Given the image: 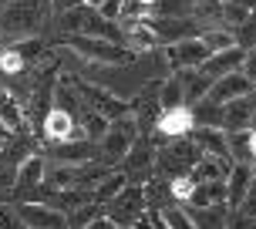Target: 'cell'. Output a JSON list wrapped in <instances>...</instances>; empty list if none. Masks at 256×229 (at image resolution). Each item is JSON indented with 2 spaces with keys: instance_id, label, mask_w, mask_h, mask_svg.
<instances>
[{
  "instance_id": "obj_12",
  "label": "cell",
  "mask_w": 256,
  "mask_h": 229,
  "mask_svg": "<svg viewBox=\"0 0 256 229\" xmlns=\"http://www.w3.org/2000/svg\"><path fill=\"white\" fill-rule=\"evenodd\" d=\"M125 166H128V172H125V178L132 182H145V178L155 172V152H152V145L148 142H135L132 148H128V155H125Z\"/></svg>"
},
{
  "instance_id": "obj_50",
  "label": "cell",
  "mask_w": 256,
  "mask_h": 229,
  "mask_svg": "<svg viewBox=\"0 0 256 229\" xmlns=\"http://www.w3.org/2000/svg\"><path fill=\"white\" fill-rule=\"evenodd\" d=\"M253 172H256V158H253Z\"/></svg>"
},
{
  "instance_id": "obj_1",
  "label": "cell",
  "mask_w": 256,
  "mask_h": 229,
  "mask_svg": "<svg viewBox=\"0 0 256 229\" xmlns=\"http://www.w3.org/2000/svg\"><path fill=\"white\" fill-rule=\"evenodd\" d=\"M64 51H74L81 61L94 64V68H128L135 61V54L125 44H112V40H98V38H64Z\"/></svg>"
},
{
  "instance_id": "obj_48",
  "label": "cell",
  "mask_w": 256,
  "mask_h": 229,
  "mask_svg": "<svg viewBox=\"0 0 256 229\" xmlns=\"http://www.w3.org/2000/svg\"><path fill=\"white\" fill-rule=\"evenodd\" d=\"M81 4H91V7H98V4H102V0H81Z\"/></svg>"
},
{
  "instance_id": "obj_31",
  "label": "cell",
  "mask_w": 256,
  "mask_h": 229,
  "mask_svg": "<svg viewBox=\"0 0 256 229\" xmlns=\"http://www.w3.org/2000/svg\"><path fill=\"white\" fill-rule=\"evenodd\" d=\"M199 40L209 48V54L232 51V48H236V38H232V30H226V27H209V30L199 34Z\"/></svg>"
},
{
  "instance_id": "obj_32",
  "label": "cell",
  "mask_w": 256,
  "mask_h": 229,
  "mask_svg": "<svg viewBox=\"0 0 256 229\" xmlns=\"http://www.w3.org/2000/svg\"><path fill=\"white\" fill-rule=\"evenodd\" d=\"M78 125H81V132H84L88 142H102L112 122H104L102 114H94V112H81V122H78Z\"/></svg>"
},
{
  "instance_id": "obj_38",
  "label": "cell",
  "mask_w": 256,
  "mask_h": 229,
  "mask_svg": "<svg viewBox=\"0 0 256 229\" xmlns=\"http://www.w3.org/2000/svg\"><path fill=\"white\" fill-rule=\"evenodd\" d=\"M192 189H196V186L189 182V176L172 178V186H168V192H172L176 199H182V202H189V199H192Z\"/></svg>"
},
{
  "instance_id": "obj_23",
  "label": "cell",
  "mask_w": 256,
  "mask_h": 229,
  "mask_svg": "<svg viewBox=\"0 0 256 229\" xmlns=\"http://www.w3.org/2000/svg\"><path fill=\"white\" fill-rule=\"evenodd\" d=\"M0 128L4 132H20L24 128V108L10 91L0 88Z\"/></svg>"
},
{
  "instance_id": "obj_21",
  "label": "cell",
  "mask_w": 256,
  "mask_h": 229,
  "mask_svg": "<svg viewBox=\"0 0 256 229\" xmlns=\"http://www.w3.org/2000/svg\"><path fill=\"white\" fill-rule=\"evenodd\" d=\"M250 122H253V108L246 98L222 108V132H250Z\"/></svg>"
},
{
  "instance_id": "obj_6",
  "label": "cell",
  "mask_w": 256,
  "mask_h": 229,
  "mask_svg": "<svg viewBox=\"0 0 256 229\" xmlns=\"http://www.w3.org/2000/svg\"><path fill=\"white\" fill-rule=\"evenodd\" d=\"M44 176H48V158H44V155H27L24 162L17 166L14 189H10L14 196H17V202H38Z\"/></svg>"
},
{
  "instance_id": "obj_47",
  "label": "cell",
  "mask_w": 256,
  "mask_h": 229,
  "mask_svg": "<svg viewBox=\"0 0 256 229\" xmlns=\"http://www.w3.org/2000/svg\"><path fill=\"white\" fill-rule=\"evenodd\" d=\"M250 152H253V158H256V132L250 128Z\"/></svg>"
},
{
  "instance_id": "obj_9",
  "label": "cell",
  "mask_w": 256,
  "mask_h": 229,
  "mask_svg": "<svg viewBox=\"0 0 256 229\" xmlns=\"http://www.w3.org/2000/svg\"><path fill=\"white\" fill-rule=\"evenodd\" d=\"M148 27L155 30L158 44H179V40H189V38H199L196 30L199 24L192 17H148Z\"/></svg>"
},
{
  "instance_id": "obj_18",
  "label": "cell",
  "mask_w": 256,
  "mask_h": 229,
  "mask_svg": "<svg viewBox=\"0 0 256 229\" xmlns=\"http://www.w3.org/2000/svg\"><path fill=\"white\" fill-rule=\"evenodd\" d=\"M230 168H232L230 158H209V155H202V158L192 166L189 182H192V186H202V182H222V178L230 176Z\"/></svg>"
},
{
  "instance_id": "obj_42",
  "label": "cell",
  "mask_w": 256,
  "mask_h": 229,
  "mask_svg": "<svg viewBox=\"0 0 256 229\" xmlns=\"http://www.w3.org/2000/svg\"><path fill=\"white\" fill-rule=\"evenodd\" d=\"M118 4H122V0H102L94 10L102 14L104 20H112V24H115V20H118Z\"/></svg>"
},
{
  "instance_id": "obj_13",
  "label": "cell",
  "mask_w": 256,
  "mask_h": 229,
  "mask_svg": "<svg viewBox=\"0 0 256 229\" xmlns=\"http://www.w3.org/2000/svg\"><path fill=\"white\" fill-rule=\"evenodd\" d=\"M189 138H192V145L199 148V155H209V158H230L226 132H222V128H192ZM230 162H232V158H230Z\"/></svg>"
},
{
  "instance_id": "obj_16",
  "label": "cell",
  "mask_w": 256,
  "mask_h": 229,
  "mask_svg": "<svg viewBox=\"0 0 256 229\" xmlns=\"http://www.w3.org/2000/svg\"><path fill=\"white\" fill-rule=\"evenodd\" d=\"M155 132L162 142H172V138H186L192 132V114L189 108H176V112H162L158 122H155Z\"/></svg>"
},
{
  "instance_id": "obj_30",
  "label": "cell",
  "mask_w": 256,
  "mask_h": 229,
  "mask_svg": "<svg viewBox=\"0 0 256 229\" xmlns=\"http://www.w3.org/2000/svg\"><path fill=\"white\" fill-rule=\"evenodd\" d=\"M155 4L148 0H122L118 4V20L115 24H135V20H145V17H152Z\"/></svg>"
},
{
  "instance_id": "obj_24",
  "label": "cell",
  "mask_w": 256,
  "mask_h": 229,
  "mask_svg": "<svg viewBox=\"0 0 256 229\" xmlns=\"http://www.w3.org/2000/svg\"><path fill=\"white\" fill-rule=\"evenodd\" d=\"M125 186H128L125 172H108V176H104L102 182L91 189V202H94V206H108V202L118 196V192L125 189Z\"/></svg>"
},
{
  "instance_id": "obj_44",
  "label": "cell",
  "mask_w": 256,
  "mask_h": 229,
  "mask_svg": "<svg viewBox=\"0 0 256 229\" xmlns=\"http://www.w3.org/2000/svg\"><path fill=\"white\" fill-rule=\"evenodd\" d=\"M81 0H51V7H54V14L61 17V14H68V10H74Z\"/></svg>"
},
{
  "instance_id": "obj_27",
  "label": "cell",
  "mask_w": 256,
  "mask_h": 229,
  "mask_svg": "<svg viewBox=\"0 0 256 229\" xmlns=\"http://www.w3.org/2000/svg\"><path fill=\"white\" fill-rule=\"evenodd\" d=\"M226 148H230L232 166H253V152H250V132H226Z\"/></svg>"
},
{
  "instance_id": "obj_49",
  "label": "cell",
  "mask_w": 256,
  "mask_h": 229,
  "mask_svg": "<svg viewBox=\"0 0 256 229\" xmlns=\"http://www.w3.org/2000/svg\"><path fill=\"white\" fill-rule=\"evenodd\" d=\"M4 135H7V132H4V128H0V145H4Z\"/></svg>"
},
{
  "instance_id": "obj_36",
  "label": "cell",
  "mask_w": 256,
  "mask_h": 229,
  "mask_svg": "<svg viewBox=\"0 0 256 229\" xmlns=\"http://www.w3.org/2000/svg\"><path fill=\"white\" fill-rule=\"evenodd\" d=\"M0 71H4V74H20L27 68H24L20 54L14 51V48H4V51H0Z\"/></svg>"
},
{
  "instance_id": "obj_46",
  "label": "cell",
  "mask_w": 256,
  "mask_h": 229,
  "mask_svg": "<svg viewBox=\"0 0 256 229\" xmlns=\"http://www.w3.org/2000/svg\"><path fill=\"white\" fill-rule=\"evenodd\" d=\"M128 229H152V222H148V216H142V219H135Z\"/></svg>"
},
{
  "instance_id": "obj_7",
  "label": "cell",
  "mask_w": 256,
  "mask_h": 229,
  "mask_svg": "<svg viewBox=\"0 0 256 229\" xmlns=\"http://www.w3.org/2000/svg\"><path fill=\"white\" fill-rule=\"evenodd\" d=\"M0 24L7 34H17V40L30 38V30L40 24V4L38 0H10L0 10Z\"/></svg>"
},
{
  "instance_id": "obj_5",
  "label": "cell",
  "mask_w": 256,
  "mask_h": 229,
  "mask_svg": "<svg viewBox=\"0 0 256 229\" xmlns=\"http://www.w3.org/2000/svg\"><path fill=\"white\" fill-rule=\"evenodd\" d=\"M145 209H148L145 186H132V182H128L125 189H122L115 199L108 202V212H104V216L112 219L118 229H128L135 219H142V212H145Z\"/></svg>"
},
{
  "instance_id": "obj_28",
  "label": "cell",
  "mask_w": 256,
  "mask_h": 229,
  "mask_svg": "<svg viewBox=\"0 0 256 229\" xmlns=\"http://www.w3.org/2000/svg\"><path fill=\"white\" fill-rule=\"evenodd\" d=\"M192 128H222V108L212 102L192 104Z\"/></svg>"
},
{
  "instance_id": "obj_11",
  "label": "cell",
  "mask_w": 256,
  "mask_h": 229,
  "mask_svg": "<svg viewBox=\"0 0 256 229\" xmlns=\"http://www.w3.org/2000/svg\"><path fill=\"white\" fill-rule=\"evenodd\" d=\"M250 94H253V84L243 78V71H236V74H226V78H219V81H212V88H209V94H206V102L226 108V104L240 102V98H250Z\"/></svg>"
},
{
  "instance_id": "obj_19",
  "label": "cell",
  "mask_w": 256,
  "mask_h": 229,
  "mask_svg": "<svg viewBox=\"0 0 256 229\" xmlns=\"http://www.w3.org/2000/svg\"><path fill=\"white\" fill-rule=\"evenodd\" d=\"M182 81V102L186 104H199L206 102V94H209V88H212V81L202 74V71H176Z\"/></svg>"
},
{
  "instance_id": "obj_45",
  "label": "cell",
  "mask_w": 256,
  "mask_h": 229,
  "mask_svg": "<svg viewBox=\"0 0 256 229\" xmlns=\"http://www.w3.org/2000/svg\"><path fill=\"white\" fill-rule=\"evenodd\" d=\"M84 229H118V226H115V222H112L108 216H98V219H91Z\"/></svg>"
},
{
  "instance_id": "obj_35",
  "label": "cell",
  "mask_w": 256,
  "mask_h": 229,
  "mask_svg": "<svg viewBox=\"0 0 256 229\" xmlns=\"http://www.w3.org/2000/svg\"><path fill=\"white\" fill-rule=\"evenodd\" d=\"M158 216L166 219V226L168 229H196L192 226V219L186 209H176V206H166V209H158Z\"/></svg>"
},
{
  "instance_id": "obj_22",
  "label": "cell",
  "mask_w": 256,
  "mask_h": 229,
  "mask_svg": "<svg viewBox=\"0 0 256 229\" xmlns=\"http://www.w3.org/2000/svg\"><path fill=\"white\" fill-rule=\"evenodd\" d=\"M192 209H212V206H226V186L222 182H202L192 189L189 199Z\"/></svg>"
},
{
  "instance_id": "obj_14",
  "label": "cell",
  "mask_w": 256,
  "mask_h": 229,
  "mask_svg": "<svg viewBox=\"0 0 256 229\" xmlns=\"http://www.w3.org/2000/svg\"><path fill=\"white\" fill-rule=\"evenodd\" d=\"M243 54H246V51H240V48H232V51H219V54H209L199 71H202L209 81H219V78H226V74H236V71L243 68Z\"/></svg>"
},
{
  "instance_id": "obj_33",
  "label": "cell",
  "mask_w": 256,
  "mask_h": 229,
  "mask_svg": "<svg viewBox=\"0 0 256 229\" xmlns=\"http://www.w3.org/2000/svg\"><path fill=\"white\" fill-rule=\"evenodd\" d=\"M14 51L20 54V61H24V68H30V64H38L40 58H44V44H40L38 38H24L17 40V44H10Z\"/></svg>"
},
{
  "instance_id": "obj_26",
  "label": "cell",
  "mask_w": 256,
  "mask_h": 229,
  "mask_svg": "<svg viewBox=\"0 0 256 229\" xmlns=\"http://www.w3.org/2000/svg\"><path fill=\"white\" fill-rule=\"evenodd\" d=\"M176 108H186V102H182V81H179V74H168L158 84V114L176 112Z\"/></svg>"
},
{
  "instance_id": "obj_39",
  "label": "cell",
  "mask_w": 256,
  "mask_h": 229,
  "mask_svg": "<svg viewBox=\"0 0 256 229\" xmlns=\"http://www.w3.org/2000/svg\"><path fill=\"white\" fill-rule=\"evenodd\" d=\"M240 71H243V78L253 84V91H256V48H250V51L243 54V68H240Z\"/></svg>"
},
{
  "instance_id": "obj_3",
  "label": "cell",
  "mask_w": 256,
  "mask_h": 229,
  "mask_svg": "<svg viewBox=\"0 0 256 229\" xmlns=\"http://www.w3.org/2000/svg\"><path fill=\"white\" fill-rule=\"evenodd\" d=\"M199 158H202V155L192 145L189 135H186V138H172L166 148H162V155H155V172H158V176H168V178L189 176L192 166H196Z\"/></svg>"
},
{
  "instance_id": "obj_10",
  "label": "cell",
  "mask_w": 256,
  "mask_h": 229,
  "mask_svg": "<svg viewBox=\"0 0 256 229\" xmlns=\"http://www.w3.org/2000/svg\"><path fill=\"white\" fill-rule=\"evenodd\" d=\"M14 212H17L24 229H68L64 212H54L51 206H44V202H20Z\"/></svg>"
},
{
  "instance_id": "obj_2",
  "label": "cell",
  "mask_w": 256,
  "mask_h": 229,
  "mask_svg": "<svg viewBox=\"0 0 256 229\" xmlns=\"http://www.w3.org/2000/svg\"><path fill=\"white\" fill-rule=\"evenodd\" d=\"M64 84H68V88L78 94V102L88 104L84 112L102 114L104 122H118V118L132 114V108H128L125 98H118V94H112V91H104V88H98V84H91V81H78V78H68Z\"/></svg>"
},
{
  "instance_id": "obj_34",
  "label": "cell",
  "mask_w": 256,
  "mask_h": 229,
  "mask_svg": "<svg viewBox=\"0 0 256 229\" xmlns=\"http://www.w3.org/2000/svg\"><path fill=\"white\" fill-rule=\"evenodd\" d=\"M98 216H104L102 212V206H94V202H88V206H81V209H74V212H68V229H84L91 222V219H98Z\"/></svg>"
},
{
  "instance_id": "obj_37",
  "label": "cell",
  "mask_w": 256,
  "mask_h": 229,
  "mask_svg": "<svg viewBox=\"0 0 256 229\" xmlns=\"http://www.w3.org/2000/svg\"><path fill=\"white\" fill-rule=\"evenodd\" d=\"M158 10L166 14V17H189L192 4L189 0H158Z\"/></svg>"
},
{
  "instance_id": "obj_29",
  "label": "cell",
  "mask_w": 256,
  "mask_h": 229,
  "mask_svg": "<svg viewBox=\"0 0 256 229\" xmlns=\"http://www.w3.org/2000/svg\"><path fill=\"white\" fill-rule=\"evenodd\" d=\"M226 206H212V209H192L189 219L196 229H226Z\"/></svg>"
},
{
  "instance_id": "obj_40",
  "label": "cell",
  "mask_w": 256,
  "mask_h": 229,
  "mask_svg": "<svg viewBox=\"0 0 256 229\" xmlns=\"http://www.w3.org/2000/svg\"><path fill=\"white\" fill-rule=\"evenodd\" d=\"M240 212L250 219H256V172H253V182H250V189H246V199L240 206Z\"/></svg>"
},
{
  "instance_id": "obj_15",
  "label": "cell",
  "mask_w": 256,
  "mask_h": 229,
  "mask_svg": "<svg viewBox=\"0 0 256 229\" xmlns=\"http://www.w3.org/2000/svg\"><path fill=\"white\" fill-rule=\"evenodd\" d=\"M122 38H125V48L132 54H148L152 48H158V38H155V30L148 27V17L145 20H135V24H122Z\"/></svg>"
},
{
  "instance_id": "obj_8",
  "label": "cell",
  "mask_w": 256,
  "mask_h": 229,
  "mask_svg": "<svg viewBox=\"0 0 256 229\" xmlns=\"http://www.w3.org/2000/svg\"><path fill=\"white\" fill-rule=\"evenodd\" d=\"M209 58V48H206L199 38L179 40V44H168L166 48V64L176 68V71H199Z\"/></svg>"
},
{
  "instance_id": "obj_4",
  "label": "cell",
  "mask_w": 256,
  "mask_h": 229,
  "mask_svg": "<svg viewBox=\"0 0 256 229\" xmlns=\"http://www.w3.org/2000/svg\"><path fill=\"white\" fill-rule=\"evenodd\" d=\"M135 142H138V118H135V114H125V118H118V122L108 125L98 155H102L104 162H122Z\"/></svg>"
},
{
  "instance_id": "obj_20",
  "label": "cell",
  "mask_w": 256,
  "mask_h": 229,
  "mask_svg": "<svg viewBox=\"0 0 256 229\" xmlns=\"http://www.w3.org/2000/svg\"><path fill=\"white\" fill-rule=\"evenodd\" d=\"M71 132H74V118H71L68 112H58V108H51V112L44 114V135H48L54 145L71 142Z\"/></svg>"
},
{
  "instance_id": "obj_43",
  "label": "cell",
  "mask_w": 256,
  "mask_h": 229,
  "mask_svg": "<svg viewBox=\"0 0 256 229\" xmlns=\"http://www.w3.org/2000/svg\"><path fill=\"white\" fill-rule=\"evenodd\" d=\"M0 229H24L14 209H0Z\"/></svg>"
},
{
  "instance_id": "obj_25",
  "label": "cell",
  "mask_w": 256,
  "mask_h": 229,
  "mask_svg": "<svg viewBox=\"0 0 256 229\" xmlns=\"http://www.w3.org/2000/svg\"><path fill=\"white\" fill-rule=\"evenodd\" d=\"M54 155L61 158V166H88L94 162L91 158V145L88 142H61V145H54Z\"/></svg>"
},
{
  "instance_id": "obj_51",
  "label": "cell",
  "mask_w": 256,
  "mask_h": 229,
  "mask_svg": "<svg viewBox=\"0 0 256 229\" xmlns=\"http://www.w3.org/2000/svg\"><path fill=\"white\" fill-rule=\"evenodd\" d=\"M148 4H158V0H148Z\"/></svg>"
},
{
  "instance_id": "obj_17",
  "label": "cell",
  "mask_w": 256,
  "mask_h": 229,
  "mask_svg": "<svg viewBox=\"0 0 256 229\" xmlns=\"http://www.w3.org/2000/svg\"><path fill=\"white\" fill-rule=\"evenodd\" d=\"M250 182H253V166H232L230 168V176L222 178V186H226V209H240L243 206Z\"/></svg>"
},
{
  "instance_id": "obj_41",
  "label": "cell",
  "mask_w": 256,
  "mask_h": 229,
  "mask_svg": "<svg viewBox=\"0 0 256 229\" xmlns=\"http://www.w3.org/2000/svg\"><path fill=\"white\" fill-rule=\"evenodd\" d=\"M14 176H17V166L0 162V196H7V192L14 189Z\"/></svg>"
}]
</instances>
